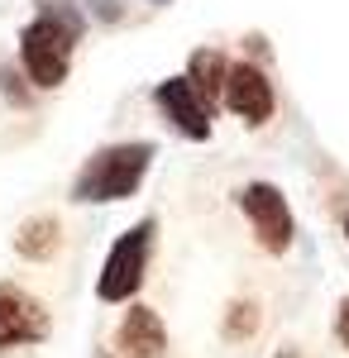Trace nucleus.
<instances>
[{"label": "nucleus", "mask_w": 349, "mask_h": 358, "mask_svg": "<svg viewBox=\"0 0 349 358\" xmlns=\"http://www.w3.org/2000/svg\"><path fill=\"white\" fill-rule=\"evenodd\" d=\"M153 167V143H106L81 163L72 182V201L81 206H110V201H130L144 187Z\"/></svg>", "instance_id": "nucleus-1"}, {"label": "nucleus", "mask_w": 349, "mask_h": 358, "mask_svg": "<svg viewBox=\"0 0 349 358\" xmlns=\"http://www.w3.org/2000/svg\"><path fill=\"white\" fill-rule=\"evenodd\" d=\"M72 48H77V34L62 29L57 20H34L20 29V72L29 77V86L39 91H53L67 82V67H72Z\"/></svg>", "instance_id": "nucleus-2"}, {"label": "nucleus", "mask_w": 349, "mask_h": 358, "mask_svg": "<svg viewBox=\"0 0 349 358\" xmlns=\"http://www.w3.org/2000/svg\"><path fill=\"white\" fill-rule=\"evenodd\" d=\"M153 234H158V220H135L106 253V268H101V282H96V296L101 301H130L139 287H144V268H149V248H153Z\"/></svg>", "instance_id": "nucleus-3"}, {"label": "nucleus", "mask_w": 349, "mask_h": 358, "mask_svg": "<svg viewBox=\"0 0 349 358\" xmlns=\"http://www.w3.org/2000/svg\"><path fill=\"white\" fill-rule=\"evenodd\" d=\"M240 210L249 215L259 244L268 248V253H287L292 248V234H296L292 206H287V196L278 192L273 182H249L240 192Z\"/></svg>", "instance_id": "nucleus-4"}, {"label": "nucleus", "mask_w": 349, "mask_h": 358, "mask_svg": "<svg viewBox=\"0 0 349 358\" xmlns=\"http://www.w3.org/2000/svg\"><path fill=\"white\" fill-rule=\"evenodd\" d=\"M48 330H53V320L43 301H34L15 282H0V354L20 349V344H39V339H48Z\"/></svg>", "instance_id": "nucleus-5"}, {"label": "nucleus", "mask_w": 349, "mask_h": 358, "mask_svg": "<svg viewBox=\"0 0 349 358\" xmlns=\"http://www.w3.org/2000/svg\"><path fill=\"white\" fill-rule=\"evenodd\" d=\"M225 106L240 115L244 124H268L273 120V82L254 62H230L225 72Z\"/></svg>", "instance_id": "nucleus-6"}, {"label": "nucleus", "mask_w": 349, "mask_h": 358, "mask_svg": "<svg viewBox=\"0 0 349 358\" xmlns=\"http://www.w3.org/2000/svg\"><path fill=\"white\" fill-rule=\"evenodd\" d=\"M153 101H158V110L172 120V129L182 138H211V110L196 101V91L187 86V77H167V82L153 86Z\"/></svg>", "instance_id": "nucleus-7"}, {"label": "nucleus", "mask_w": 349, "mask_h": 358, "mask_svg": "<svg viewBox=\"0 0 349 358\" xmlns=\"http://www.w3.org/2000/svg\"><path fill=\"white\" fill-rule=\"evenodd\" d=\"M120 358H167V325L153 306H135L115 334Z\"/></svg>", "instance_id": "nucleus-8"}, {"label": "nucleus", "mask_w": 349, "mask_h": 358, "mask_svg": "<svg viewBox=\"0 0 349 358\" xmlns=\"http://www.w3.org/2000/svg\"><path fill=\"white\" fill-rule=\"evenodd\" d=\"M225 72H230V57L215 53V48H196L187 62V86L196 91V101L215 110V106H225Z\"/></svg>", "instance_id": "nucleus-9"}, {"label": "nucleus", "mask_w": 349, "mask_h": 358, "mask_svg": "<svg viewBox=\"0 0 349 358\" xmlns=\"http://www.w3.org/2000/svg\"><path fill=\"white\" fill-rule=\"evenodd\" d=\"M57 244H62V234H57V220L53 215H29L20 224V234H15V253L29 258V263H43V258H53Z\"/></svg>", "instance_id": "nucleus-10"}, {"label": "nucleus", "mask_w": 349, "mask_h": 358, "mask_svg": "<svg viewBox=\"0 0 349 358\" xmlns=\"http://www.w3.org/2000/svg\"><path fill=\"white\" fill-rule=\"evenodd\" d=\"M0 96H5L15 110H29V106H34V86H29V77L15 67V62H5V57H0Z\"/></svg>", "instance_id": "nucleus-11"}, {"label": "nucleus", "mask_w": 349, "mask_h": 358, "mask_svg": "<svg viewBox=\"0 0 349 358\" xmlns=\"http://www.w3.org/2000/svg\"><path fill=\"white\" fill-rule=\"evenodd\" d=\"M34 5H39V15H43V20H57L62 29H72V34L81 38V29H86V15H81L77 0H34Z\"/></svg>", "instance_id": "nucleus-12"}, {"label": "nucleus", "mask_w": 349, "mask_h": 358, "mask_svg": "<svg viewBox=\"0 0 349 358\" xmlns=\"http://www.w3.org/2000/svg\"><path fill=\"white\" fill-rule=\"evenodd\" d=\"M254 325H259V306H254V301L230 306V315H225V334H230V339H244V334H254Z\"/></svg>", "instance_id": "nucleus-13"}, {"label": "nucleus", "mask_w": 349, "mask_h": 358, "mask_svg": "<svg viewBox=\"0 0 349 358\" xmlns=\"http://www.w3.org/2000/svg\"><path fill=\"white\" fill-rule=\"evenodd\" d=\"M91 10H96V20H106V24L125 20V0H91Z\"/></svg>", "instance_id": "nucleus-14"}, {"label": "nucleus", "mask_w": 349, "mask_h": 358, "mask_svg": "<svg viewBox=\"0 0 349 358\" xmlns=\"http://www.w3.org/2000/svg\"><path fill=\"white\" fill-rule=\"evenodd\" d=\"M335 339H340V344L349 349V296L340 301V315H335Z\"/></svg>", "instance_id": "nucleus-15"}, {"label": "nucleus", "mask_w": 349, "mask_h": 358, "mask_svg": "<svg viewBox=\"0 0 349 358\" xmlns=\"http://www.w3.org/2000/svg\"><path fill=\"white\" fill-rule=\"evenodd\" d=\"M96 358H115V354H110V349H101V354H96Z\"/></svg>", "instance_id": "nucleus-16"}, {"label": "nucleus", "mask_w": 349, "mask_h": 358, "mask_svg": "<svg viewBox=\"0 0 349 358\" xmlns=\"http://www.w3.org/2000/svg\"><path fill=\"white\" fill-rule=\"evenodd\" d=\"M149 5H167V0H149Z\"/></svg>", "instance_id": "nucleus-17"}, {"label": "nucleus", "mask_w": 349, "mask_h": 358, "mask_svg": "<svg viewBox=\"0 0 349 358\" xmlns=\"http://www.w3.org/2000/svg\"><path fill=\"white\" fill-rule=\"evenodd\" d=\"M345 234H349V220H345Z\"/></svg>", "instance_id": "nucleus-18"}]
</instances>
